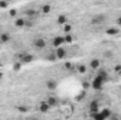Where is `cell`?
Masks as SVG:
<instances>
[{
    "label": "cell",
    "mask_w": 121,
    "mask_h": 120,
    "mask_svg": "<svg viewBox=\"0 0 121 120\" xmlns=\"http://www.w3.org/2000/svg\"><path fill=\"white\" fill-rule=\"evenodd\" d=\"M103 85H104V81L101 79V78H99V76H96L94 79H93V82H91V86H93V89L99 90L103 88Z\"/></svg>",
    "instance_id": "1"
},
{
    "label": "cell",
    "mask_w": 121,
    "mask_h": 120,
    "mask_svg": "<svg viewBox=\"0 0 121 120\" xmlns=\"http://www.w3.org/2000/svg\"><path fill=\"white\" fill-rule=\"evenodd\" d=\"M63 44H65V38H63L62 35H56V37L52 40V45H54L55 48H60Z\"/></svg>",
    "instance_id": "2"
},
{
    "label": "cell",
    "mask_w": 121,
    "mask_h": 120,
    "mask_svg": "<svg viewBox=\"0 0 121 120\" xmlns=\"http://www.w3.org/2000/svg\"><path fill=\"white\" fill-rule=\"evenodd\" d=\"M45 45H47V44H45V41H44L42 38H37V40L34 41V47H35L37 50H44Z\"/></svg>",
    "instance_id": "3"
},
{
    "label": "cell",
    "mask_w": 121,
    "mask_h": 120,
    "mask_svg": "<svg viewBox=\"0 0 121 120\" xmlns=\"http://www.w3.org/2000/svg\"><path fill=\"white\" fill-rule=\"evenodd\" d=\"M38 109H39V112H41V113H47V112L51 109V106L48 105V102H47V100H44V102H41V103H39V107H38Z\"/></svg>",
    "instance_id": "4"
},
{
    "label": "cell",
    "mask_w": 121,
    "mask_h": 120,
    "mask_svg": "<svg viewBox=\"0 0 121 120\" xmlns=\"http://www.w3.org/2000/svg\"><path fill=\"white\" fill-rule=\"evenodd\" d=\"M104 21H106V17H104L103 14L96 16V17L91 18V24H101V23H104Z\"/></svg>",
    "instance_id": "5"
},
{
    "label": "cell",
    "mask_w": 121,
    "mask_h": 120,
    "mask_svg": "<svg viewBox=\"0 0 121 120\" xmlns=\"http://www.w3.org/2000/svg\"><path fill=\"white\" fill-rule=\"evenodd\" d=\"M55 57L56 58H59V60H62V58H65L66 57V51H65V48H56V52H55Z\"/></svg>",
    "instance_id": "6"
},
{
    "label": "cell",
    "mask_w": 121,
    "mask_h": 120,
    "mask_svg": "<svg viewBox=\"0 0 121 120\" xmlns=\"http://www.w3.org/2000/svg\"><path fill=\"white\" fill-rule=\"evenodd\" d=\"M89 109H90V113H96V112H99V103L96 102V100H93L90 103V106H89Z\"/></svg>",
    "instance_id": "7"
},
{
    "label": "cell",
    "mask_w": 121,
    "mask_h": 120,
    "mask_svg": "<svg viewBox=\"0 0 121 120\" xmlns=\"http://www.w3.org/2000/svg\"><path fill=\"white\" fill-rule=\"evenodd\" d=\"M100 113L103 115V117H104L106 120H108V119H110V116H111V113H113V112H111L110 109H104V110H101Z\"/></svg>",
    "instance_id": "8"
},
{
    "label": "cell",
    "mask_w": 121,
    "mask_h": 120,
    "mask_svg": "<svg viewBox=\"0 0 121 120\" xmlns=\"http://www.w3.org/2000/svg\"><path fill=\"white\" fill-rule=\"evenodd\" d=\"M91 119L93 120H106L103 117V115L100 112H96V113H91Z\"/></svg>",
    "instance_id": "9"
},
{
    "label": "cell",
    "mask_w": 121,
    "mask_h": 120,
    "mask_svg": "<svg viewBox=\"0 0 121 120\" xmlns=\"http://www.w3.org/2000/svg\"><path fill=\"white\" fill-rule=\"evenodd\" d=\"M9 40H10L9 32H1V34H0V41H1V42H7Z\"/></svg>",
    "instance_id": "10"
},
{
    "label": "cell",
    "mask_w": 121,
    "mask_h": 120,
    "mask_svg": "<svg viewBox=\"0 0 121 120\" xmlns=\"http://www.w3.org/2000/svg\"><path fill=\"white\" fill-rule=\"evenodd\" d=\"M21 61L23 62H31L32 61V55H30V54H23L21 55Z\"/></svg>",
    "instance_id": "11"
},
{
    "label": "cell",
    "mask_w": 121,
    "mask_h": 120,
    "mask_svg": "<svg viewBox=\"0 0 121 120\" xmlns=\"http://www.w3.org/2000/svg\"><path fill=\"white\" fill-rule=\"evenodd\" d=\"M100 66V61L99 60H91L90 61V68H93V69H97Z\"/></svg>",
    "instance_id": "12"
},
{
    "label": "cell",
    "mask_w": 121,
    "mask_h": 120,
    "mask_svg": "<svg viewBox=\"0 0 121 120\" xmlns=\"http://www.w3.org/2000/svg\"><path fill=\"white\" fill-rule=\"evenodd\" d=\"M47 102H48V105H49V106H55V105H56V99H55V97H52V96H51V97H48V99H47Z\"/></svg>",
    "instance_id": "13"
},
{
    "label": "cell",
    "mask_w": 121,
    "mask_h": 120,
    "mask_svg": "<svg viewBox=\"0 0 121 120\" xmlns=\"http://www.w3.org/2000/svg\"><path fill=\"white\" fill-rule=\"evenodd\" d=\"M106 32H107L108 35H116V34H118V30H117V28H108Z\"/></svg>",
    "instance_id": "14"
},
{
    "label": "cell",
    "mask_w": 121,
    "mask_h": 120,
    "mask_svg": "<svg viewBox=\"0 0 121 120\" xmlns=\"http://www.w3.org/2000/svg\"><path fill=\"white\" fill-rule=\"evenodd\" d=\"M41 10H42V13H49V11H51V6H49V4H44Z\"/></svg>",
    "instance_id": "15"
},
{
    "label": "cell",
    "mask_w": 121,
    "mask_h": 120,
    "mask_svg": "<svg viewBox=\"0 0 121 120\" xmlns=\"http://www.w3.org/2000/svg\"><path fill=\"white\" fill-rule=\"evenodd\" d=\"M16 26L17 27H23V26H26V21L23 18H18V20H16Z\"/></svg>",
    "instance_id": "16"
},
{
    "label": "cell",
    "mask_w": 121,
    "mask_h": 120,
    "mask_svg": "<svg viewBox=\"0 0 121 120\" xmlns=\"http://www.w3.org/2000/svg\"><path fill=\"white\" fill-rule=\"evenodd\" d=\"M47 86H48L49 89H55V86H56V83H55L54 81H48V82H47Z\"/></svg>",
    "instance_id": "17"
},
{
    "label": "cell",
    "mask_w": 121,
    "mask_h": 120,
    "mask_svg": "<svg viewBox=\"0 0 121 120\" xmlns=\"http://www.w3.org/2000/svg\"><path fill=\"white\" fill-rule=\"evenodd\" d=\"M58 23L62 24V26L66 24V17H65V16H59V17H58Z\"/></svg>",
    "instance_id": "18"
},
{
    "label": "cell",
    "mask_w": 121,
    "mask_h": 120,
    "mask_svg": "<svg viewBox=\"0 0 121 120\" xmlns=\"http://www.w3.org/2000/svg\"><path fill=\"white\" fill-rule=\"evenodd\" d=\"M63 38H65V42H72V41H73V37H72L70 34H66Z\"/></svg>",
    "instance_id": "19"
},
{
    "label": "cell",
    "mask_w": 121,
    "mask_h": 120,
    "mask_svg": "<svg viewBox=\"0 0 121 120\" xmlns=\"http://www.w3.org/2000/svg\"><path fill=\"white\" fill-rule=\"evenodd\" d=\"M108 120H120V116L116 115V113H111V116H110V119Z\"/></svg>",
    "instance_id": "20"
},
{
    "label": "cell",
    "mask_w": 121,
    "mask_h": 120,
    "mask_svg": "<svg viewBox=\"0 0 121 120\" xmlns=\"http://www.w3.org/2000/svg\"><path fill=\"white\" fill-rule=\"evenodd\" d=\"M114 71H116V72H121V65H116Z\"/></svg>",
    "instance_id": "21"
},
{
    "label": "cell",
    "mask_w": 121,
    "mask_h": 120,
    "mask_svg": "<svg viewBox=\"0 0 121 120\" xmlns=\"http://www.w3.org/2000/svg\"><path fill=\"white\" fill-rule=\"evenodd\" d=\"M79 71H80V72H86V66H85V65H82V66L79 68Z\"/></svg>",
    "instance_id": "22"
},
{
    "label": "cell",
    "mask_w": 121,
    "mask_h": 120,
    "mask_svg": "<svg viewBox=\"0 0 121 120\" xmlns=\"http://www.w3.org/2000/svg\"><path fill=\"white\" fill-rule=\"evenodd\" d=\"M104 55H107V58H111V52H110V51H107V52H104Z\"/></svg>",
    "instance_id": "23"
},
{
    "label": "cell",
    "mask_w": 121,
    "mask_h": 120,
    "mask_svg": "<svg viewBox=\"0 0 121 120\" xmlns=\"http://www.w3.org/2000/svg\"><path fill=\"white\" fill-rule=\"evenodd\" d=\"M65 31H66V32L70 31V26H65Z\"/></svg>",
    "instance_id": "24"
},
{
    "label": "cell",
    "mask_w": 121,
    "mask_h": 120,
    "mask_svg": "<svg viewBox=\"0 0 121 120\" xmlns=\"http://www.w3.org/2000/svg\"><path fill=\"white\" fill-rule=\"evenodd\" d=\"M0 7H7V3H3V1H1V3H0Z\"/></svg>",
    "instance_id": "25"
},
{
    "label": "cell",
    "mask_w": 121,
    "mask_h": 120,
    "mask_svg": "<svg viewBox=\"0 0 121 120\" xmlns=\"http://www.w3.org/2000/svg\"><path fill=\"white\" fill-rule=\"evenodd\" d=\"M117 24H118V26H121V16L117 18Z\"/></svg>",
    "instance_id": "26"
},
{
    "label": "cell",
    "mask_w": 121,
    "mask_h": 120,
    "mask_svg": "<svg viewBox=\"0 0 121 120\" xmlns=\"http://www.w3.org/2000/svg\"><path fill=\"white\" fill-rule=\"evenodd\" d=\"M0 78H1V74H0Z\"/></svg>",
    "instance_id": "27"
},
{
    "label": "cell",
    "mask_w": 121,
    "mask_h": 120,
    "mask_svg": "<svg viewBox=\"0 0 121 120\" xmlns=\"http://www.w3.org/2000/svg\"><path fill=\"white\" fill-rule=\"evenodd\" d=\"M0 34H1V32H0Z\"/></svg>",
    "instance_id": "28"
}]
</instances>
